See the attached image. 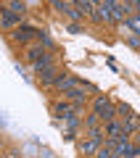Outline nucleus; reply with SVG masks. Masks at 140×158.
Returning <instances> with one entry per match:
<instances>
[{
  "instance_id": "obj_3",
  "label": "nucleus",
  "mask_w": 140,
  "mask_h": 158,
  "mask_svg": "<svg viewBox=\"0 0 140 158\" xmlns=\"http://www.w3.org/2000/svg\"><path fill=\"white\" fill-rule=\"evenodd\" d=\"M53 116H56V121L58 118H66V116H79V111H82V106H77V103H72V100H58V103H53Z\"/></svg>"
},
{
  "instance_id": "obj_6",
  "label": "nucleus",
  "mask_w": 140,
  "mask_h": 158,
  "mask_svg": "<svg viewBox=\"0 0 140 158\" xmlns=\"http://www.w3.org/2000/svg\"><path fill=\"white\" fill-rule=\"evenodd\" d=\"M79 85H82V82H79L77 77H72V74H61L53 87H56L58 92H69V90H74V87H79Z\"/></svg>"
},
{
  "instance_id": "obj_2",
  "label": "nucleus",
  "mask_w": 140,
  "mask_h": 158,
  "mask_svg": "<svg viewBox=\"0 0 140 158\" xmlns=\"http://www.w3.org/2000/svg\"><path fill=\"white\" fill-rule=\"evenodd\" d=\"M106 145V132L103 129H98V132H90V137L87 140H82L79 142V150L85 153V156H95L101 148Z\"/></svg>"
},
{
  "instance_id": "obj_12",
  "label": "nucleus",
  "mask_w": 140,
  "mask_h": 158,
  "mask_svg": "<svg viewBox=\"0 0 140 158\" xmlns=\"http://www.w3.org/2000/svg\"><path fill=\"white\" fill-rule=\"evenodd\" d=\"M82 124H85L87 132H98V129H103V118H101V113H90Z\"/></svg>"
},
{
  "instance_id": "obj_16",
  "label": "nucleus",
  "mask_w": 140,
  "mask_h": 158,
  "mask_svg": "<svg viewBox=\"0 0 140 158\" xmlns=\"http://www.w3.org/2000/svg\"><path fill=\"white\" fill-rule=\"evenodd\" d=\"M77 8H79L82 13H87V16H93L95 8H98V3H93V0H77Z\"/></svg>"
},
{
  "instance_id": "obj_15",
  "label": "nucleus",
  "mask_w": 140,
  "mask_h": 158,
  "mask_svg": "<svg viewBox=\"0 0 140 158\" xmlns=\"http://www.w3.org/2000/svg\"><path fill=\"white\" fill-rule=\"evenodd\" d=\"M45 53H48V50H42V48H37V45H32V48H27V61H29V63H37L40 58L45 56Z\"/></svg>"
},
{
  "instance_id": "obj_8",
  "label": "nucleus",
  "mask_w": 140,
  "mask_h": 158,
  "mask_svg": "<svg viewBox=\"0 0 140 158\" xmlns=\"http://www.w3.org/2000/svg\"><path fill=\"white\" fill-rule=\"evenodd\" d=\"M58 77H61V74H58V69H56V66H50V69H45V71H40V74H37V79H40V85H42V87H53Z\"/></svg>"
},
{
  "instance_id": "obj_5",
  "label": "nucleus",
  "mask_w": 140,
  "mask_h": 158,
  "mask_svg": "<svg viewBox=\"0 0 140 158\" xmlns=\"http://www.w3.org/2000/svg\"><path fill=\"white\" fill-rule=\"evenodd\" d=\"M87 92H93V87L79 85V87H74V90H69V92H61V95H63V100H72V103H77V106H85V103H87Z\"/></svg>"
},
{
  "instance_id": "obj_13",
  "label": "nucleus",
  "mask_w": 140,
  "mask_h": 158,
  "mask_svg": "<svg viewBox=\"0 0 140 158\" xmlns=\"http://www.w3.org/2000/svg\"><path fill=\"white\" fill-rule=\"evenodd\" d=\"M6 11H13L16 16H24V13H27V3H21V0H8Z\"/></svg>"
},
{
  "instance_id": "obj_11",
  "label": "nucleus",
  "mask_w": 140,
  "mask_h": 158,
  "mask_svg": "<svg viewBox=\"0 0 140 158\" xmlns=\"http://www.w3.org/2000/svg\"><path fill=\"white\" fill-rule=\"evenodd\" d=\"M0 24H3V27L6 29H13V27H21V16H16V13L13 11H3V19H0Z\"/></svg>"
},
{
  "instance_id": "obj_18",
  "label": "nucleus",
  "mask_w": 140,
  "mask_h": 158,
  "mask_svg": "<svg viewBox=\"0 0 140 158\" xmlns=\"http://www.w3.org/2000/svg\"><path fill=\"white\" fill-rule=\"evenodd\" d=\"M95 158H116V156H114V145H111V140H106V145H103L101 150L95 153Z\"/></svg>"
},
{
  "instance_id": "obj_17",
  "label": "nucleus",
  "mask_w": 140,
  "mask_h": 158,
  "mask_svg": "<svg viewBox=\"0 0 140 158\" xmlns=\"http://www.w3.org/2000/svg\"><path fill=\"white\" fill-rule=\"evenodd\" d=\"M124 27H127V32H132V34H138V37H140V16H129Z\"/></svg>"
},
{
  "instance_id": "obj_9",
  "label": "nucleus",
  "mask_w": 140,
  "mask_h": 158,
  "mask_svg": "<svg viewBox=\"0 0 140 158\" xmlns=\"http://www.w3.org/2000/svg\"><path fill=\"white\" fill-rule=\"evenodd\" d=\"M103 132H106V140H122V137H129V135H124L122 121H111V124H106Z\"/></svg>"
},
{
  "instance_id": "obj_14",
  "label": "nucleus",
  "mask_w": 140,
  "mask_h": 158,
  "mask_svg": "<svg viewBox=\"0 0 140 158\" xmlns=\"http://www.w3.org/2000/svg\"><path fill=\"white\" fill-rule=\"evenodd\" d=\"M66 16L72 19V24H79V21L85 19V13L77 8V3H69V8H66Z\"/></svg>"
},
{
  "instance_id": "obj_20",
  "label": "nucleus",
  "mask_w": 140,
  "mask_h": 158,
  "mask_svg": "<svg viewBox=\"0 0 140 158\" xmlns=\"http://www.w3.org/2000/svg\"><path fill=\"white\" fill-rule=\"evenodd\" d=\"M116 113H122V116H129L132 111H129V106H127V103H119V106H116Z\"/></svg>"
},
{
  "instance_id": "obj_10",
  "label": "nucleus",
  "mask_w": 140,
  "mask_h": 158,
  "mask_svg": "<svg viewBox=\"0 0 140 158\" xmlns=\"http://www.w3.org/2000/svg\"><path fill=\"white\" fill-rule=\"evenodd\" d=\"M122 129H124V135H129V137H132L135 132L140 129V116H135V113L124 116V118H122Z\"/></svg>"
},
{
  "instance_id": "obj_21",
  "label": "nucleus",
  "mask_w": 140,
  "mask_h": 158,
  "mask_svg": "<svg viewBox=\"0 0 140 158\" xmlns=\"http://www.w3.org/2000/svg\"><path fill=\"white\" fill-rule=\"evenodd\" d=\"M129 140H132V142H135V145H140V129H138V132H135V135H132V137H129Z\"/></svg>"
},
{
  "instance_id": "obj_7",
  "label": "nucleus",
  "mask_w": 140,
  "mask_h": 158,
  "mask_svg": "<svg viewBox=\"0 0 140 158\" xmlns=\"http://www.w3.org/2000/svg\"><path fill=\"white\" fill-rule=\"evenodd\" d=\"M37 32L40 29H34V27H19V29L11 32V37L16 42H29V40H37Z\"/></svg>"
},
{
  "instance_id": "obj_1",
  "label": "nucleus",
  "mask_w": 140,
  "mask_h": 158,
  "mask_svg": "<svg viewBox=\"0 0 140 158\" xmlns=\"http://www.w3.org/2000/svg\"><path fill=\"white\" fill-rule=\"evenodd\" d=\"M93 108H95V113H101L103 127L111 124V121H116V106L111 103V98H108V95H98L95 100H93Z\"/></svg>"
},
{
  "instance_id": "obj_4",
  "label": "nucleus",
  "mask_w": 140,
  "mask_h": 158,
  "mask_svg": "<svg viewBox=\"0 0 140 158\" xmlns=\"http://www.w3.org/2000/svg\"><path fill=\"white\" fill-rule=\"evenodd\" d=\"M114 6H116V0H103V3H98V8H95V13H93V19H95L98 24H108V21H114Z\"/></svg>"
},
{
  "instance_id": "obj_19",
  "label": "nucleus",
  "mask_w": 140,
  "mask_h": 158,
  "mask_svg": "<svg viewBox=\"0 0 140 158\" xmlns=\"http://www.w3.org/2000/svg\"><path fill=\"white\" fill-rule=\"evenodd\" d=\"M37 42H40V45H45V48H48V50H50V48H53V40L48 37V34H45V32H37Z\"/></svg>"
}]
</instances>
